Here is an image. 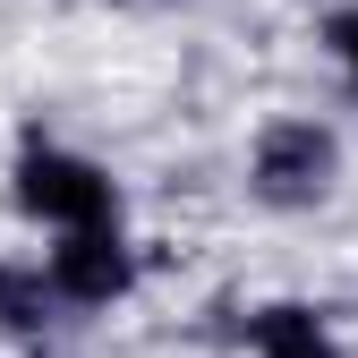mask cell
<instances>
[{"label": "cell", "mask_w": 358, "mask_h": 358, "mask_svg": "<svg viewBox=\"0 0 358 358\" xmlns=\"http://www.w3.org/2000/svg\"><path fill=\"white\" fill-rule=\"evenodd\" d=\"M17 196H26L34 213L69 222V231H85V222H103V213H111V179H94V171H85V162H69V154H34Z\"/></svg>", "instance_id": "cell-1"}, {"label": "cell", "mask_w": 358, "mask_h": 358, "mask_svg": "<svg viewBox=\"0 0 358 358\" xmlns=\"http://www.w3.org/2000/svg\"><path fill=\"white\" fill-rule=\"evenodd\" d=\"M324 171H333V145H324V128H273V137L256 145V179H264V196L273 205H307L324 188Z\"/></svg>", "instance_id": "cell-2"}, {"label": "cell", "mask_w": 358, "mask_h": 358, "mask_svg": "<svg viewBox=\"0 0 358 358\" xmlns=\"http://www.w3.org/2000/svg\"><path fill=\"white\" fill-rule=\"evenodd\" d=\"M52 273H60L69 299H111L128 282V256H120V239L103 231V222H85V231H69V248L52 256Z\"/></svg>", "instance_id": "cell-3"}, {"label": "cell", "mask_w": 358, "mask_h": 358, "mask_svg": "<svg viewBox=\"0 0 358 358\" xmlns=\"http://www.w3.org/2000/svg\"><path fill=\"white\" fill-rule=\"evenodd\" d=\"M256 350H264V358H333L324 324L307 316V307H273V316H256Z\"/></svg>", "instance_id": "cell-4"}, {"label": "cell", "mask_w": 358, "mask_h": 358, "mask_svg": "<svg viewBox=\"0 0 358 358\" xmlns=\"http://www.w3.org/2000/svg\"><path fill=\"white\" fill-rule=\"evenodd\" d=\"M333 43H341V52H350V69H358V17H341V26H333Z\"/></svg>", "instance_id": "cell-5"}]
</instances>
